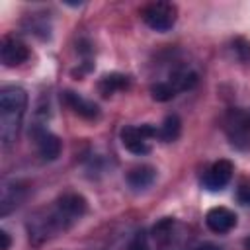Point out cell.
I'll use <instances>...</instances> for the list:
<instances>
[{"instance_id":"3","label":"cell","mask_w":250,"mask_h":250,"mask_svg":"<svg viewBox=\"0 0 250 250\" xmlns=\"http://www.w3.org/2000/svg\"><path fill=\"white\" fill-rule=\"evenodd\" d=\"M141 18L150 29L168 31L176 23L178 10H176L174 4H168V2H152V4H146L141 10Z\"/></svg>"},{"instance_id":"4","label":"cell","mask_w":250,"mask_h":250,"mask_svg":"<svg viewBox=\"0 0 250 250\" xmlns=\"http://www.w3.org/2000/svg\"><path fill=\"white\" fill-rule=\"evenodd\" d=\"M232 172H234V168H232V162L230 160H217L207 172H205V176H203V186L207 188V189H213V191H217V189H223L229 182H230V178H232Z\"/></svg>"},{"instance_id":"15","label":"cell","mask_w":250,"mask_h":250,"mask_svg":"<svg viewBox=\"0 0 250 250\" xmlns=\"http://www.w3.org/2000/svg\"><path fill=\"white\" fill-rule=\"evenodd\" d=\"M127 250H150V248H148V240H146V234H145L143 230H139V232L133 236V240L129 242Z\"/></svg>"},{"instance_id":"13","label":"cell","mask_w":250,"mask_h":250,"mask_svg":"<svg viewBox=\"0 0 250 250\" xmlns=\"http://www.w3.org/2000/svg\"><path fill=\"white\" fill-rule=\"evenodd\" d=\"M166 82H168V84L172 86V90L178 94V92H184V90L193 88L195 82H197V74H195L193 70L182 68V70H176V72L170 76V80H166Z\"/></svg>"},{"instance_id":"17","label":"cell","mask_w":250,"mask_h":250,"mask_svg":"<svg viewBox=\"0 0 250 250\" xmlns=\"http://www.w3.org/2000/svg\"><path fill=\"white\" fill-rule=\"evenodd\" d=\"M0 240H2V246H0V250H10V244H12V240H10V234H8L6 230H0Z\"/></svg>"},{"instance_id":"18","label":"cell","mask_w":250,"mask_h":250,"mask_svg":"<svg viewBox=\"0 0 250 250\" xmlns=\"http://www.w3.org/2000/svg\"><path fill=\"white\" fill-rule=\"evenodd\" d=\"M244 248H246V250H250V236H248V238H244Z\"/></svg>"},{"instance_id":"8","label":"cell","mask_w":250,"mask_h":250,"mask_svg":"<svg viewBox=\"0 0 250 250\" xmlns=\"http://www.w3.org/2000/svg\"><path fill=\"white\" fill-rule=\"evenodd\" d=\"M64 104L76 113V115H80V117H84V119H96L98 115H100V107L94 104V102H90V100H86V98H82V96H78V94H74V92H64Z\"/></svg>"},{"instance_id":"10","label":"cell","mask_w":250,"mask_h":250,"mask_svg":"<svg viewBox=\"0 0 250 250\" xmlns=\"http://www.w3.org/2000/svg\"><path fill=\"white\" fill-rule=\"evenodd\" d=\"M180 131H182V121L178 115H166L162 125L158 127V133H156V139H160L162 143H174L178 137H180Z\"/></svg>"},{"instance_id":"9","label":"cell","mask_w":250,"mask_h":250,"mask_svg":"<svg viewBox=\"0 0 250 250\" xmlns=\"http://www.w3.org/2000/svg\"><path fill=\"white\" fill-rule=\"evenodd\" d=\"M156 178V170L148 164H141V166H135L127 172V184L135 189H145L148 188Z\"/></svg>"},{"instance_id":"1","label":"cell","mask_w":250,"mask_h":250,"mask_svg":"<svg viewBox=\"0 0 250 250\" xmlns=\"http://www.w3.org/2000/svg\"><path fill=\"white\" fill-rule=\"evenodd\" d=\"M27 107V94L20 86H6L0 92V139L8 146L16 141Z\"/></svg>"},{"instance_id":"5","label":"cell","mask_w":250,"mask_h":250,"mask_svg":"<svg viewBox=\"0 0 250 250\" xmlns=\"http://www.w3.org/2000/svg\"><path fill=\"white\" fill-rule=\"evenodd\" d=\"M33 135H35V145H37L39 156L43 160H47V162L57 160L59 154H61V139L55 133H51L47 129H41V127L35 129Z\"/></svg>"},{"instance_id":"14","label":"cell","mask_w":250,"mask_h":250,"mask_svg":"<svg viewBox=\"0 0 250 250\" xmlns=\"http://www.w3.org/2000/svg\"><path fill=\"white\" fill-rule=\"evenodd\" d=\"M150 96H152V100H156V102H168V100H172V98L176 96V92H174L172 86L164 80V82H156V84H152V88H150Z\"/></svg>"},{"instance_id":"12","label":"cell","mask_w":250,"mask_h":250,"mask_svg":"<svg viewBox=\"0 0 250 250\" xmlns=\"http://www.w3.org/2000/svg\"><path fill=\"white\" fill-rule=\"evenodd\" d=\"M129 86V78L125 76V74H119V72H113V74H105L102 80H100V84H98V90H100V94L102 96H111L113 92H117V90H125Z\"/></svg>"},{"instance_id":"2","label":"cell","mask_w":250,"mask_h":250,"mask_svg":"<svg viewBox=\"0 0 250 250\" xmlns=\"http://www.w3.org/2000/svg\"><path fill=\"white\" fill-rule=\"evenodd\" d=\"M158 129L150 123L125 125L121 129V145L133 154H146L150 150V139H156Z\"/></svg>"},{"instance_id":"7","label":"cell","mask_w":250,"mask_h":250,"mask_svg":"<svg viewBox=\"0 0 250 250\" xmlns=\"http://www.w3.org/2000/svg\"><path fill=\"white\" fill-rule=\"evenodd\" d=\"M0 57H2V62L6 66H18L29 59V49L18 39H4L2 49H0Z\"/></svg>"},{"instance_id":"6","label":"cell","mask_w":250,"mask_h":250,"mask_svg":"<svg viewBox=\"0 0 250 250\" xmlns=\"http://www.w3.org/2000/svg\"><path fill=\"white\" fill-rule=\"evenodd\" d=\"M205 225L213 232H229L236 225V215L227 207H213L205 215Z\"/></svg>"},{"instance_id":"16","label":"cell","mask_w":250,"mask_h":250,"mask_svg":"<svg viewBox=\"0 0 250 250\" xmlns=\"http://www.w3.org/2000/svg\"><path fill=\"white\" fill-rule=\"evenodd\" d=\"M236 199L242 205H250V184H240L236 189Z\"/></svg>"},{"instance_id":"11","label":"cell","mask_w":250,"mask_h":250,"mask_svg":"<svg viewBox=\"0 0 250 250\" xmlns=\"http://www.w3.org/2000/svg\"><path fill=\"white\" fill-rule=\"evenodd\" d=\"M23 191L25 188H21L20 184H6L2 188V215H8L14 207H18V203L23 199Z\"/></svg>"}]
</instances>
